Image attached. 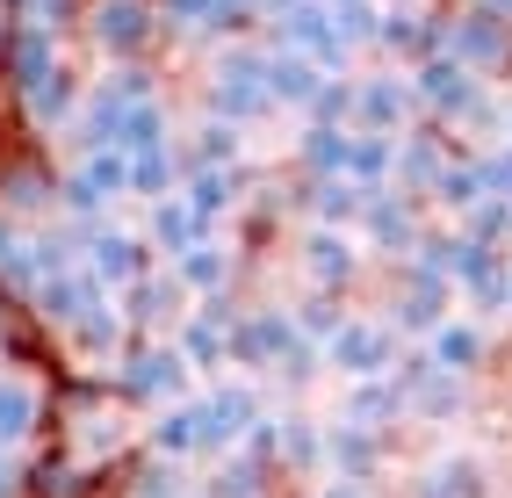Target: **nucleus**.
<instances>
[{"label":"nucleus","instance_id":"obj_29","mask_svg":"<svg viewBox=\"0 0 512 498\" xmlns=\"http://www.w3.org/2000/svg\"><path fill=\"white\" fill-rule=\"evenodd\" d=\"M339 181H354L361 195H383L397 181V138H375V130H347V166Z\"/></svg>","mask_w":512,"mask_h":498},{"label":"nucleus","instance_id":"obj_28","mask_svg":"<svg viewBox=\"0 0 512 498\" xmlns=\"http://www.w3.org/2000/svg\"><path fill=\"white\" fill-rule=\"evenodd\" d=\"M181 195L210 224H224L238 203H246V166H181Z\"/></svg>","mask_w":512,"mask_h":498},{"label":"nucleus","instance_id":"obj_20","mask_svg":"<svg viewBox=\"0 0 512 498\" xmlns=\"http://www.w3.org/2000/svg\"><path fill=\"white\" fill-rule=\"evenodd\" d=\"M145 455H159V462H202V455H210V434H202V405H195V397L152 412V426H145Z\"/></svg>","mask_w":512,"mask_h":498},{"label":"nucleus","instance_id":"obj_11","mask_svg":"<svg viewBox=\"0 0 512 498\" xmlns=\"http://www.w3.org/2000/svg\"><path fill=\"white\" fill-rule=\"evenodd\" d=\"M440 318H455V282L426 268V260H397V289H390V325L426 340Z\"/></svg>","mask_w":512,"mask_h":498},{"label":"nucleus","instance_id":"obj_38","mask_svg":"<svg viewBox=\"0 0 512 498\" xmlns=\"http://www.w3.org/2000/svg\"><path fill=\"white\" fill-rule=\"evenodd\" d=\"M231 8H246V15H253V22L267 29V15H275V0H231Z\"/></svg>","mask_w":512,"mask_h":498},{"label":"nucleus","instance_id":"obj_18","mask_svg":"<svg viewBox=\"0 0 512 498\" xmlns=\"http://www.w3.org/2000/svg\"><path fill=\"white\" fill-rule=\"evenodd\" d=\"M166 275L188 289V304H217V296H231V289H238V246L202 239V246H188V253L166 260Z\"/></svg>","mask_w":512,"mask_h":498},{"label":"nucleus","instance_id":"obj_24","mask_svg":"<svg viewBox=\"0 0 512 498\" xmlns=\"http://www.w3.org/2000/svg\"><path fill=\"white\" fill-rule=\"evenodd\" d=\"M404 498H491V470L484 455H433Z\"/></svg>","mask_w":512,"mask_h":498},{"label":"nucleus","instance_id":"obj_36","mask_svg":"<svg viewBox=\"0 0 512 498\" xmlns=\"http://www.w3.org/2000/svg\"><path fill=\"white\" fill-rule=\"evenodd\" d=\"M22 470H29V448H0V498H22Z\"/></svg>","mask_w":512,"mask_h":498},{"label":"nucleus","instance_id":"obj_39","mask_svg":"<svg viewBox=\"0 0 512 498\" xmlns=\"http://www.w3.org/2000/svg\"><path fill=\"white\" fill-rule=\"evenodd\" d=\"M390 8H455V0H390Z\"/></svg>","mask_w":512,"mask_h":498},{"label":"nucleus","instance_id":"obj_37","mask_svg":"<svg viewBox=\"0 0 512 498\" xmlns=\"http://www.w3.org/2000/svg\"><path fill=\"white\" fill-rule=\"evenodd\" d=\"M311 498H375V484H347V477H332V484H318Z\"/></svg>","mask_w":512,"mask_h":498},{"label":"nucleus","instance_id":"obj_30","mask_svg":"<svg viewBox=\"0 0 512 498\" xmlns=\"http://www.w3.org/2000/svg\"><path fill=\"white\" fill-rule=\"evenodd\" d=\"M491 195V181H484V152H455L448 159V174L433 181V195H426V210H448V217H462V210H476Z\"/></svg>","mask_w":512,"mask_h":498},{"label":"nucleus","instance_id":"obj_17","mask_svg":"<svg viewBox=\"0 0 512 498\" xmlns=\"http://www.w3.org/2000/svg\"><path fill=\"white\" fill-rule=\"evenodd\" d=\"M195 405H202V434H210V455H231V448L267 419L253 383H217V390H202Z\"/></svg>","mask_w":512,"mask_h":498},{"label":"nucleus","instance_id":"obj_25","mask_svg":"<svg viewBox=\"0 0 512 498\" xmlns=\"http://www.w3.org/2000/svg\"><path fill=\"white\" fill-rule=\"evenodd\" d=\"M0 361H29V369H58L51 354V332L37 325V311L22 304V296L0 289Z\"/></svg>","mask_w":512,"mask_h":498},{"label":"nucleus","instance_id":"obj_23","mask_svg":"<svg viewBox=\"0 0 512 498\" xmlns=\"http://www.w3.org/2000/svg\"><path fill=\"white\" fill-rule=\"evenodd\" d=\"M325 462H332V477H347V484H375L383 462H390V434H368V426L339 419L325 434Z\"/></svg>","mask_w":512,"mask_h":498},{"label":"nucleus","instance_id":"obj_34","mask_svg":"<svg viewBox=\"0 0 512 498\" xmlns=\"http://www.w3.org/2000/svg\"><path fill=\"white\" fill-rule=\"evenodd\" d=\"M347 311H354V304H347V296H332V289H303L289 318H296V332H303V340H318V347H325V340H332V332H339V325H347Z\"/></svg>","mask_w":512,"mask_h":498},{"label":"nucleus","instance_id":"obj_4","mask_svg":"<svg viewBox=\"0 0 512 498\" xmlns=\"http://www.w3.org/2000/svg\"><path fill=\"white\" fill-rule=\"evenodd\" d=\"M440 51L469 65L484 87H505L512 80V15H491L484 0H455L448 22H440Z\"/></svg>","mask_w":512,"mask_h":498},{"label":"nucleus","instance_id":"obj_5","mask_svg":"<svg viewBox=\"0 0 512 498\" xmlns=\"http://www.w3.org/2000/svg\"><path fill=\"white\" fill-rule=\"evenodd\" d=\"M267 44L311 58L318 73H354V44L339 37V22H332L325 0H275V15H267Z\"/></svg>","mask_w":512,"mask_h":498},{"label":"nucleus","instance_id":"obj_3","mask_svg":"<svg viewBox=\"0 0 512 498\" xmlns=\"http://www.w3.org/2000/svg\"><path fill=\"white\" fill-rule=\"evenodd\" d=\"M195 383V369L181 361L174 340H152V332H130L123 354L109 361V390L123 397L130 412H159V405H181Z\"/></svg>","mask_w":512,"mask_h":498},{"label":"nucleus","instance_id":"obj_7","mask_svg":"<svg viewBox=\"0 0 512 498\" xmlns=\"http://www.w3.org/2000/svg\"><path fill=\"white\" fill-rule=\"evenodd\" d=\"M448 282L455 296H469V318H505L512 311V253L476 246V239H448Z\"/></svg>","mask_w":512,"mask_h":498},{"label":"nucleus","instance_id":"obj_19","mask_svg":"<svg viewBox=\"0 0 512 498\" xmlns=\"http://www.w3.org/2000/svg\"><path fill=\"white\" fill-rule=\"evenodd\" d=\"M224 332H231V296H217V304H188V318L166 332V340L181 347V361H188L195 376H210V369H224V361H231Z\"/></svg>","mask_w":512,"mask_h":498},{"label":"nucleus","instance_id":"obj_13","mask_svg":"<svg viewBox=\"0 0 512 498\" xmlns=\"http://www.w3.org/2000/svg\"><path fill=\"white\" fill-rule=\"evenodd\" d=\"M354 231L368 239V253H383V260H412L419 239H426V203H412V195L383 188V195H368V210H361Z\"/></svg>","mask_w":512,"mask_h":498},{"label":"nucleus","instance_id":"obj_26","mask_svg":"<svg viewBox=\"0 0 512 498\" xmlns=\"http://www.w3.org/2000/svg\"><path fill=\"white\" fill-rule=\"evenodd\" d=\"M332 73H318L311 58H296V51H282V44H267V102L275 109H296V116H311V102H318V87H325Z\"/></svg>","mask_w":512,"mask_h":498},{"label":"nucleus","instance_id":"obj_8","mask_svg":"<svg viewBox=\"0 0 512 498\" xmlns=\"http://www.w3.org/2000/svg\"><path fill=\"white\" fill-rule=\"evenodd\" d=\"M80 268L109 289V296H123L130 282H145L152 268H159V253H152V239L145 231H123V224H87V239H80Z\"/></svg>","mask_w":512,"mask_h":498},{"label":"nucleus","instance_id":"obj_35","mask_svg":"<svg viewBox=\"0 0 512 498\" xmlns=\"http://www.w3.org/2000/svg\"><path fill=\"white\" fill-rule=\"evenodd\" d=\"M455 231H462V239H476V246L512 253V203H505V195H484L476 210H462V217H455Z\"/></svg>","mask_w":512,"mask_h":498},{"label":"nucleus","instance_id":"obj_40","mask_svg":"<svg viewBox=\"0 0 512 498\" xmlns=\"http://www.w3.org/2000/svg\"><path fill=\"white\" fill-rule=\"evenodd\" d=\"M0 37H8V8H0Z\"/></svg>","mask_w":512,"mask_h":498},{"label":"nucleus","instance_id":"obj_27","mask_svg":"<svg viewBox=\"0 0 512 498\" xmlns=\"http://www.w3.org/2000/svg\"><path fill=\"white\" fill-rule=\"evenodd\" d=\"M339 419H347V426H368V434H397V426H404V390H397V376H361V383H347Z\"/></svg>","mask_w":512,"mask_h":498},{"label":"nucleus","instance_id":"obj_2","mask_svg":"<svg viewBox=\"0 0 512 498\" xmlns=\"http://www.w3.org/2000/svg\"><path fill=\"white\" fill-rule=\"evenodd\" d=\"M73 37L109 65H152L166 44V22H159V0H80Z\"/></svg>","mask_w":512,"mask_h":498},{"label":"nucleus","instance_id":"obj_12","mask_svg":"<svg viewBox=\"0 0 512 498\" xmlns=\"http://www.w3.org/2000/svg\"><path fill=\"white\" fill-rule=\"evenodd\" d=\"M296 268H303V289L354 296V282H361V246H354V231L303 224V231H296Z\"/></svg>","mask_w":512,"mask_h":498},{"label":"nucleus","instance_id":"obj_6","mask_svg":"<svg viewBox=\"0 0 512 498\" xmlns=\"http://www.w3.org/2000/svg\"><path fill=\"white\" fill-rule=\"evenodd\" d=\"M58 369H29V361H0V448H37L51 419Z\"/></svg>","mask_w":512,"mask_h":498},{"label":"nucleus","instance_id":"obj_22","mask_svg":"<svg viewBox=\"0 0 512 498\" xmlns=\"http://www.w3.org/2000/svg\"><path fill=\"white\" fill-rule=\"evenodd\" d=\"M145 239H152V253H159V260H174V253H188V246H202V239H217V224H210V217H202L188 195L174 188V195H159V203H152Z\"/></svg>","mask_w":512,"mask_h":498},{"label":"nucleus","instance_id":"obj_21","mask_svg":"<svg viewBox=\"0 0 512 498\" xmlns=\"http://www.w3.org/2000/svg\"><path fill=\"white\" fill-rule=\"evenodd\" d=\"M440 22H448V8H383V22H375V51L419 65V58L440 51Z\"/></svg>","mask_w":512,"mask_h":498},{"label":"nucleus","instance_id":"obj_41","mask_svg":"<svg viewBox=\"0 0 512 498\" xmlns=\"http://www.w3.org/2000/svg\"><path fill=\"white\" fill-rule=\"evenodd\" d=\"M0 8H8V0H0Z\"/></svg>","mask_w":512,"mask_h":498},{"label":"nucleus","instance_id":"obj_1","mask_svg":"<svg viewBox=\"0 0 512 498\" xmlns=\"http://www.w3.org/2000/svg\"><path fill=\"white\" fill-rule=\"evenodd\" d=\"M202 116H224L238 130L275 116V102H267V44H253V37L217 44L210 73H202Z\"/></svg>","mask_w":512,"mask_h":498},{"label":"nucleus","instance_id":"obj_32","mask_svg":"<svg viewBox=\"0 0 512 498\" xmlns=\"http://www.w3.org/2000/svg\"><path fill=\"white\" fill-rule=\"evenodd\" d=\"M238 152H246V130L224 116H202L181 145V166H238Z\"/></svg>","mask_w":512,"mask_h":498},{"label":"nucleus","instance_id":"obj_16","mask_svg":"<svg viewBox=\"0 0 512 498\" xmlns=\"http://www.w3.org/2000/svg\"><path fill=\"white\" fill-rule=\"evenodd\" d=\"M116 311H123L130 332H152V340H166V332L188 318V289L166 275V268H152L145 282H130V289L116 296Z\"/></svg>","mask_w":512,"mask_h":498},{"label":"nucleus","instance_id":"obj_9","mask_svg":"<svg viewBox=\"0 0 512 498\" xmlns=\"http://www.w3.org/2000/svg\"><path fill=\"white\" fill-rule=\"evenodd\" d=\"M224 347H231L238 369H275V376H282V361H289L296 347H318V340H303L289 311H275V304H246V311H231Z\"/></svg>","mask_w":512,"mask_h":498},{"label":"nucleus","instance_id":"obj_15","mask_svg":"<svg viewBox=\"0 0 512 498\" xmlns=\"http://www.w3.org/2000/svg\"><path fill=\"white\" fill-rule=\"evenodd\" d=\"M419 123L412 80L404 73H361L354 80V130H375V138H404Z\"/></svg>","mask_w":512,"mask_h":498},{"label":"nucleus","instance_id":"obj_10","mask_svg":"<svg viewBox=\"0 0 512 498\" xmlns=\"http://www.w3.org/2000/svg\"><path fill=\"white\" fill-rule=\"evenodd\" d=\"M318 354H325V369H339L347 383H361V376H390L397 361H404V332H397L390 318H354V311H347V325H339Z\"/></svg>","mask_w":512,"mask_h":498},{"label":"nucleus","instance_id":"obj_33","mask_svg":"<svg viewBox=\"0 0 512 498\" xmlns=\"http://www.w3.org/2000/svg\"><path fill=\"white\" fill-rule=\"evenodd\" d=\"M181 188V145H159V152H130V195H145V203H159V195Z\"/></svg>","mask_w":512,"mask_h":498},{"label":"nucleus","instance_id":"obj_14","mask_svg":"<svg viewBox=\"0 0 512 498\" xmlns=\"http://www.w3.org/2000/svg\"><path fill=\"white\" fill-rule=\"evenodd\" d=\"M426 361L433 369H448V376H491L498 369V340H491V325L484 318H440L426 332Z\"/></svg>","mask_w":512,"mask_h":498},{"label":"nucleus","instance_id":"obj_31","mask_svg":"<svg viewBox=\"0 0 512 498\" xmlns=\"http://www.w3.org/2000/svg\"><path fill=\"white\" fill-rule=\"evenodd\" d=\"M347 166V130L339 123H303V138H296V181H325Z\"/></svg>","mask_w":512,"mask_h":498}]
</instances>
